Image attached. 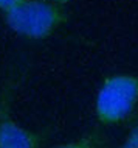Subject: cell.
I'll use <instances>...</instances> for the list:
<instances>
[{"mask_svg": "<svg viewBox=\"0 0 138 148\" xmlns=\"http://www.w3.org/2000/svg\"><path fill=\"white\" fill-rule=\"evenodd\" d=\"M95 114L102 125H121L138 114V75L115 73L102 81L95 98Z\"/></svg>", "mask_w": 138, "mask_h": 148, "instance_id": "obj_1", "label": "cell"}, {"mask_svg": "<svg viewBox=\"0 0 138 148\" xmlns=\"http://www.w3.org/2000/svg\"><path fill=\"white\" fill-rule=\"evenodd\" d=\"M67 14L53 0H23L6 11V23L14 33L44 39L65 22Z\"/></svg>", "mask_w": 138, "mask_h": 148, "instance_id": "obj_2", "label": "cell"}, {"mask_svg": "<svg viewBox=\"0 0 138 148\" xmlns=\"http://www.w3.org/2000/svg\"><path fill=\"white\" fill-rule=\"evenodd\" d=\"M39 136L5 117L0 120V148H39Z\"/></svg>", "mask_w": 138, "mask_h": 148, "instance_id": "obj_3", "label": "cell"}, {"mask_svg": "<svg viewBox=\"0 0 138 148\" xmlns=\"http://www.w3.org/2000/svg\"><path fill=\"white\" fill-rule=\"evenodd\" d=\"M56 148H102V142L98 139V136L95 134H87L82 137L76 139V140L62 143Z\"/></svg>", "mask_w": 138, "mask_h": 148, "instance_id": "obj_4", "label": "cell"}, {"mask_svg": "<svg viewBox=\"0 0 138 148\" xmlns=\"http://www.w3.org/2000/svg\"><path fill=\"white\" fill-rule=\"evenodd\" d=\"M116 148H138V125H135Z\"/></svg>", "mask_w": 138, "mask_h": 148, "instance_id": "obj_5", "label": "cell"}, {"mask_svg": "<svg viewBox=\"0 0 138 148\" xmlns=\"http://www.w3.org/2000/svg\"><path fill=\"white\" fill-rule=\"evenodd\" d=\"M23 0H0V10H11V8H14L16 5H19V3H22Z\"/></svg>", "mask_w": 138, "mask_h": 148, "instance_id": "obj_6", "label": "cell"}, {"mask_svg": "<svg viewBox=\"0 0 138 148\" xmlns=\"http://www.w3.org/2000/svg\"><path fill=\"white\" fill-rule=\"evenodd\" d=\"M53 2H54V3H57V5H61V6H62V5H65V3H68L70 0H53Z\"/></svg>", "mask_w": 138, "mask_h": 148, "instance_id": "obj_7", "label": "cell"}]
</instances>
